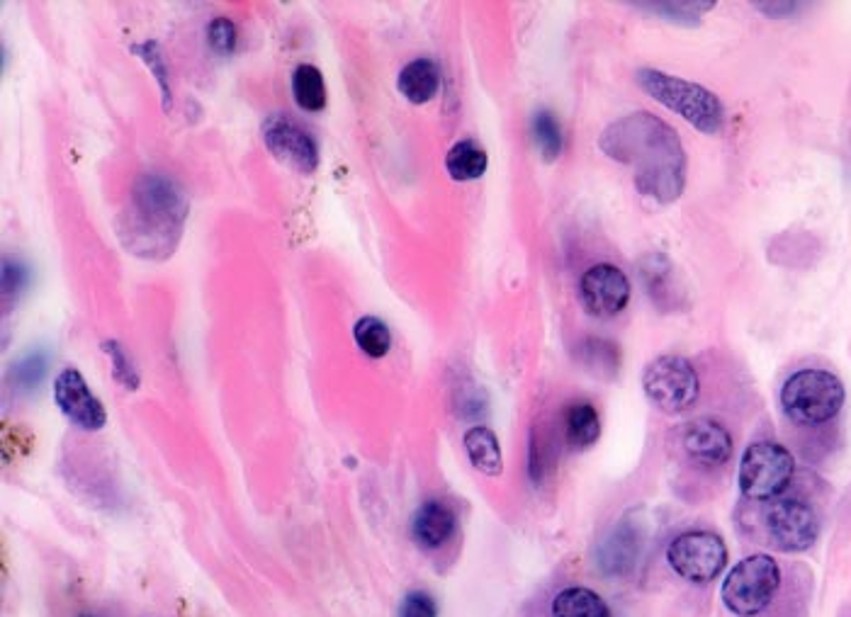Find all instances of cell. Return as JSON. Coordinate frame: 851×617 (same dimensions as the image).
<instances>
[{
    "mask_svg": "<svg viewBox=\"0 0 851 617\" xmlns=\"http://www.w3.org/2000/svg\"><path fill=\"white\" fill-rule=\"evenodd\" d=\"M486 166H490V156H486V151L478 142H472V138H462L445 156V171L450 178L458 183L482 178Z\"/></svg>",
    "mask_w": 851,
    "mask_h": 617,
    "instance_id": "20",
    "label": "cell"
},
{
    "mask_svg": "<svg viewBox=\"0 0 851 617\" xmlns=\"http://www.w3.org/2000/svg\"><path fill=\"white\" fill-rule=\"evenodd\" d=\"M643 389L662 411L681 413L696 404L700 382L691 362L679 356H662L647 364Z\"/></svg>",
    "mask_w": 851,
    "mask_h": 617,
    "instance_id": "7",
    "label": "cell"
},
{
    "mask_svg": "<svg viewBox=\"0 0 851 617\" xmlns=\"http://www.w3.org/2000/svg\"><path fill=\"white\" fill-rule=\"evenodd\" d=\"M565 438L572 450L592 448L601 438L598 411L589 401H572L565 411Z\"/></svg>",
    "mask_w": 851,
    "mask_h": 617,
    "instance_id": "19",
    "label": "cell"
},
{
    "mask_svg": "<svg viewBox=\"0 0 851 617\" xmlns=\"http://www.w3.org/2000/svg\"><path fill=\"white\" fill-rule=\"evenodd\" d=\"M647 8L657 10L659 16H669L667 20L674 22H688V18H691V22H698L704 12L716 8V3H655Z\"/></svg>",
    "mask_w": 851,
    "mask_h": 617,
    "instance_id": "29",
    "label": "cell"
},
{
    "mask_svg": "<svg viewBox=\"0 0 851 617\" xmlns=\"http://www.w3.org/2000/svg\"><path fill=\"white\" fill-rule=\"evenodd\" d=\"M187 214L191 203L178 183L164 173H144L134 183L130 205L122 212V244L130 254L164 260L178 246Z\"/></svg>",
    "mask_w": 851,
    "mask_h": 617,
    "instance_id": "2",
    "label": "cell"
},
{
    "mask_svg": "<svg viewBox=\"0 0 851 617\" xmlns=\"http://www.w3.org/2000/svg\"><path fill=\"white\" fill-rule=\"evenodd\" d=\"M54 401L61 413H64L71 425H76L79 431L95 433L107 421V413L103 404H100V399L91 392V387L85 384L83 374L73 368H66L57 377Z\"/></svg>",
    "mask_w": 851,
    "mask_h": 617,
    "instance_id": "12",
    "label": "cell"
},
{
    "mask_svg": "<svg viewBox=\"0 0 851 617\" xmlns=\"http://www.w3.org/2000/svg\"><path fill=\"white\" fill-rule=\"evenodd\" d=\"M533 138L537 144V151L545 161H555L562 154V146H565V138H562V127L555 120L553 112L541 110L535 112L533 117Z\"/></svg>",
    "mask_w": 851,
    "mask_h": 617,
    "instance_id": "23",
    "label": "cell"
},
{
    "mask_svg": "<svg viewBox=\"0 0 851 617\" xmlns=\"http://www.w3.org/2000/svg\"><path fill=\"white\" fill-rule=\"evenodd\" d=\"M263 144L283 166L303 175H311L319 166V148L295 120L287 115H270L260 127Z\"/></svg>",
    "mask_w": 851,
    "mask_h": 617,
    "instance_id": "9",
    "label": "cell"
},
{
    "mask_svg": "<svg viewBox=\"0 0 851 617\" xmlns=\"http://www.w3.org/2000/svg\"><path fill=\"white\" fill-rule=\"evenodd\" d=\"M667 562L674 572L691 584L716 582L728 564V547L722 537L706 531L681 533L667 547Z\"/></svg>",
    "mask_w": 851,
    "mask_h": 617,
    "instance_id": "8",
    "label": "cell"
},
{
    "mask_svg": "<svg viewBox=\"0 0 851 617\" xmlns=\"http://www.w3.org/2000/svg\"><path fill=\"white\" fill-rule=\"evenodd\" d=\"M397 617H438V603L426 590H409L399 603Z\"/></svg>",
    "mask_w": 851,
    "mask_h": 617,
    "instance_id": "28",
    "label": "cell"
},
{
    "mask_svg": "<svg viewBox=\"0 0 851 617\" xmlns=\"http://www.w3.org/2000/svg\"><path fill=\"white\" fill-rule=\"evenodd\" d=\"M681 443L688 455L706 464H725L732 457V438L728 428L710 419L688 423L681 433Z\"/></svg>",
    "mask_w": 851,
    "mask_h": 617,
    "instance_id": "14",
    "label": "cell"
},
{
    "mask_svg": "<svg viewBox=\"0 0 851 617\" xmlns=\"http://www.w3.org/2000/svg\"><path fill=\"white\" fill-rule=\"evenodd\" d=\"M353 338H356V346L372 360H380L392 350L390 326L378 317L358 319V323L353 326Z\"/></svg>",
    "mask_w": 851,
    "mask_h": 617,
    "instance_id": "22",
    "label": "cell"
},
{
    "mask_svg": "<svg viewBox=\"0 0 851 617\" xmlns=\"http://www.w3.org/2000/svg\"><path fill=\"white\" fill-rule=\"evenodd\" d=\"M637 85H640L649 97H655L657 103L681 115L694 130L708 136L722 132L725 110L716 93H710L708 88L655 69L637 71Z\"/></svg>",
    "mask_w": 851,
    "mask_h": 617,
    "instance_id": "3",
    "label": "cell"
},
{
    "mask_svg": "<svg viewBox=\"0 0 851 617\" xmlns=\"http://www.w3.org/2000/svg\"><path fill=\"white\" fill-rule=\"evenodd\" d=\"M79 617H95V615H79Z\"/></svg>",
    "mask_w": 851,
    "mask_h": 617,
    "instance_id": "33",
    "label": "cell"
},
{
    "mask_svg": "<svg viewBox=\"0 0 851 617\" xmlns=\"http://www.w3.org/2000/svg\"><path fill=\"white\" fill-rule=\"evenodd\" d=\"M598 146L608 158L635 171L640 195L662 205L681 197L686 187V151L679 134L665 120L649 112H633L613 122L601 134Z\"/></svg>",
    "mask_w": 851,
    "mask_h": 617,
    "instance_id": "1",
    "label": "cell"
},
{
    "mask_svg": "<svg viewBox=\"0 0 851 617\" xmlns=\"http://www.w3.org/2000/svg\"><path fill=\"white\" fill-rule=\"evenodd\" d=\"M633 287L628 275L611 263H598L582 275L580 301L584 311L596 319H611L628 307Z\"/></svg>",
    "mask_w": 851,
    "mask_h": 617,
    "instance_id": "11",
    "label": "cell"
},
{
    "mask_svg": "<svg viewBox=\"0 0 851 617\" xmlns=\"http://www.w3.org/2000/svg\"><path fill=\"white\" fill-rule=\"evenodd\" d=\"M637 557H640V533L628 521H621L613 527L596 549L598 569L611 578L628 576L635 569Z\"/></svg>",
    "mask_w": 851,
    "mask_h": 617,
    "instance_id": "13",
    "label": "cell"
},
{
    "mask_svg": "<svg viewBox=\"0 0 851 617\" xmlns=\"http://www.w3.org/2000/svg\"><path fill=\"white\" fill-rule=\"evenodd\" d=\"M293 95L305 112H321L327 107V85L321 71L311 64L297 66L293 73Z\"/></svg>",
    "mask_w": 851,
    "mask_h": 617,
    "instance_id": "21",
    "label": "cell"
},
{
    "mask_svg": "<svg viewBox=\"0 0 851 617\" xmlns=\"http://www.w3.org/2000/svg\"><path fill=\"white\" fill-rule=\"evenodd\" d=\"M796 8H798L796 3H767V6H759V10H765V12H791Z\"/></svg>",
    "mask_w": 851,
    "mask_h": 617,
    "instance_id": "32",
    "label": "cell"
},
{
    "mask_svg": "<svg viewBox=\"0 0 851 617\" xmlns=\"http://www.w3.org/2000/svg\"><path fill=\"white\" fill-rule=\"evenodd\" d=\"M207 42L217 54L227 56L236 49V28L229 18H217L209 22L207 28Z\"/></svg>",
    "mask_w": 851,
    "mask_h": 617,
    "instance_id": "27",
    "label": "cell"
},
{
    "mask_svg": "<svg viewBox=\"0 0 851 617\" xmlns=\"http://www.w3.org/2000/svg\"><path fill=\"white\" fill-rule=\"evenodd\" d=\"M793 472L796 462L791 452L779 443L765 440V443H755L745 450L737 484L749 501H771L791 484Z\"/></svg>",
    "mask_w": 851,
    "mask_h": 617,
    "instance_id": "6",
    "label": "cell"
},
{
    "mask_svg": "<svg viewBox=\"0 0 851 617\" xmlns=\"http://www.w3.org/2000/svg\"><path fill=\"white\" fill-rule=\"evenodd\" d=\"M545 467H547L545 448H543L541 443H537V438L533 435V438H531V460H529V474H531V480H533L535 484H541V482H543V476H545Z\"/></svg>",
    "mask_w": 851,
    "mask_h": 617,
    "instance_id": "31",
    "label": "cell"
},
{
    "mask_svg": "<svg viewBox=\"0 0 851 617\" xmlns=\"http://www.w3.org/2000/svg\"><path fill=\"white\" fill-rule=\"evenodd\" d=\"M103 350H105V356L110 358L112 377H115V380L124 389H132V392H134V389H140V374H136L134 362L127 356V350H124L117 341H105Z\"/></svg>",
    "mask_w": 851,
    "mask_h": 617,
    "instance_id": "25",
    "label": "cell"
},
{
    "mask_svg": "<svg viewBox=\"0 0 851 617\" xmlns=\"http://www.w3.org/2000/svg\"><path fill=\"white\" fill-rule=\"evenodd\" d=\"M550 617H613L608 603L584 586L562 588L550 600Z\"/></svg>",
    "mask_w": 851,
    "mask_h": 617,
    "instance_id": "17",
    "label": "cell"
},
{
    "mask_svg": "<svg viewBox=\"0 0 851 617\" xmlns=\"http://www.w3.org/2000/svg\"><path fill=\"white\" fill-rule=\"evenodd\" d=\"M844 384L832 372L800 370L781 389L783 413L798 425H822L844 407Z\"/></svg>",
    "mask_w": 851,
    "mask_h": 617,
    "instance_id": "4",
    "label": "cell"
},
{
    "mask_svg": "<svg viewBox=\"0 0 851 617\" xmlns=\"http://www.w3.org/2000/svg\"><path fill=\"white\" fill-rule=\"evenodd\" d=\"M134 54H140V59L156 75L158 88H161V97H164V110L171 105V83H168V69H166V59L161 54V49L156 42H144L134 47Z\"/></svg>",
    "mask_w": 851,
    "mask_h": 617,
    "instance_id": "24",
    "label": "cell"
},
{
    "mask_svg": "<svg viewBox=\"0 0 851 617\" xmlns=\"http://www.w3.org/2000/svg\"><path fill=\"white\" fill-rule=\"evenodd\" d=\"M24 285H28V270H24L20 263L6 260L3 263V297H6V301L10 295L22 292Z\"/></svg>",
    "mask_w": 851,
    "mask_h": 617,
    "instance_id": "30",
    "label": "cell"
},
{
    "mask_svg": "<svg viewBox=\"0 0 851 617\" xmlns=\"http://www.w3.org/2000/svg\"><path fill=\"white\" fill-rule=\"evenodd\" d=\"M458 518L455 511L448 506L441 498H431L419 506L414 513V521H411V535H414V543L421 549H441L443 545L450 543V537L455 535Z\"/></svg>",
    "mask_w": 851,
    "mask_h": 617,
    "instance_id": "15",
    "label": "cell"
},
{
    "mask_svg": "<svg viewBox=\"0 0 851 617\" xmlns=\"http://www.w3.org/2000/svg\"><path fill=\"white\" fill-rule=\"evenodd\" d=\"M47 374V360L40 352L34 356H28L20 360L18 364H12V382H16L20 389H32L44 380Z\"/></svg>",
    "mask_w": 851,
    "mask_h": 617,
    "instance_id": "26",
    "label": "cell"
},
{
    "mask_svg": "<svg viewBox=\"0 0 851 617\" xmlns=\"http://www.w3.org/2000/svg\"><path fill=\"white\" fill-rule=\"evenodd\" d=\"M767 531L781 552H806L820 535V521L806 501L779 498L767 511Z\"/></svg>",
    "mask_w": 851,
    "mask_h": 617,
    "instance_id": "10",
    "label": "cell"
},
{
    "mask_svg": "<svg viewBox=\"0 0 851 617\" xmlns=\"http://www.w3.org/2000/svg\"><path fill=\"white\" fill-rule=\"evenodd\" d=\"M781 588V569L769 554H752L737 562L725 576L720 598L735 617H757L765 613Z\"/></svg>",
    "mask_w": 851,
    "mask_h": 617,
    "instance_id": "5",
    "label": "cell"
},
{
    "mask_svg": "<svg viewBox=\"0 0 851 617\" xmlns=\"http://www.w3.org/2000/svg\"><path fill=\"white\" fill-rule=\"evenodd\" d=\"M397 88L411 105H426L431 103L438 93V88H441V71H438L435 61L417 59L411 61V64H407L402 73H399Z\"/></svg>",
    "mask_w": 851,
    "mask_h": 617,
    "instance_id": "16",
    "label": "cell"
},
{
    "mask_svg": "<svg viewBox=\"0 0 851 617\" xmlns=\"http://www.w3.org/2000/svg\"><path fill=\"white\" fill-rule=\"evenodd\" d=\"M462 443H465L468 457H470L474 470L486 474V476H499L504 472L502 445H499V438L494 435L492 428H486V425L470 428Z\"/></svg>",
    "mask_w": 851,
    "mask_h": 617,
    "instance_id": "18",
    "label": "cell"
}]
</instances>
